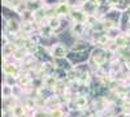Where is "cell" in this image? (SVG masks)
Instances as JSON below:
<instances>
[{
    "mask_svg": "<svg viewBox=\"0 0 130 117\" xmlns=\"http://www.w3.org/2000/svg\"><path fill=\"white\" fill-rule=\"evenodd\" d=\"M70 54V47L64 42H55L48 46V55L52 60L67 59Z\"/></svg>",
    "mask_w": 130,
    "mask_h": 117,
    "instance_id": "cell-1",
    "label": "cell"
},
{
    "mask_svg": "<svg viewBox=\"0 0 130 117\" xmlns=\"http://www.w3.org/2000/svg\"><path fill=\"white\" fill-rule=\"evenodd\" d=\"M22 73V66H20V62L10 60V61H5L3 64V74L4 76H14L18 77Z\"/></svg>",
    "mask_w": 130,
    "mask_h": 117,
    "instance_id": "cell-2",
    "label": "cell"
},
{
    "mask_svg": "<svg viewBox=\"0 0 130 117\" xmlns=\"http://www.w3.org/2000/svg\"><path fill=\"white\" fill-rule=\"evenodd\" d=\"M89 16L90 14L86 13L82 8H73L69 16V21L72 24H86Z\"/></svg>",
    "mask_w": 130,
    "mask_h": 117,
    "instance_id": "cell-3",
    "label": "cell"
},
{
    "mask_svg": "<svg viewBox=\"0 0 130 117\" xmlns=\"http://www.w3.org/2000/svg\"><path fill=\"white\" fill-rule=\"evenodd\" d=\"M72 9L73 8H70L64 0H60V2L53 7V13H55V16H57L60 18H69Z\"/></svg>",
    "mask_w": 130,
    "mask_h": 117,
    "instance_id": "cell-4",
    "label": "cell"
},
{
    "mask_svg": "<svg viewBox=\"0 0 130 117\" xmlns=\"http://www.w3.org/2000/svg\"><path fill=\"white\" fill-rule=\"evenodd\" d=\"M10 113L13 114V117H24L29 113V111H27V108L25 107V104L22 102H17L14 107L10 109Z\"/></svg>",
    "mask_w": 130,
    "mask_h": 117,
    "instance_id": "cell-5",
    "label": "cell"
},
{
    "mask_svg": "<svg viewBox=\"0 0 130 117\" xmlns=\"http://www.w3.org/2000/svg\"><path fill=\"white\" fill-rule=\"evenodd\" d=\"M62 18H60V17H57V16H51L50 18H48V26L53 30V33H55L56 35H57V33L61 30V26H62V21H61Z\"/></svg>",
    "mask_w": 130,
    "mask_h": 117,
    "instance_id": "cell-6",
    "label": "cell"
},
{
    "mask_svg": "<svg viewBox=\"0 0 130 117\" xmlns=\"http://www.w3.org/2000/svg\"><path fill=\"white\" fill-rule=\"evenodd\" d=\"M2 95H3V100L14 98V87H10V86H7V85H3Z\"/></svg>",
    "mask_w": 130,
    "mask_h": 117,
    "instance_id": "cell-7",
    "label": "cell"
},
{
    "mask_svg": "<svg viewBox=\"0 0 130 117\" xmlns=\"http://www.w3.org/2000/svg\"><path fill=\"white\" fill-rule=\"evenodd\" d=\"M3 85H7V86H10V87H17L18 86V77H14V76H4Z\"/></svg>",
    "mask_w": 130,
    "mask_h": 117,
    "instance_id": "cell-8",
    "label": "cell"
},
{
    "mask_svg": "<svg viewBox=\"0 0 130 117\" xmlns=\"http://www.w3.org/2000/svg\"><path fill=\"white\" fill-rule=\"evenodd\" d=\"M48 117H67V113L64 112L61 107H57L48 111Z\"/></svg>",
    "mask_w": 130,
    "mask_h": 117,
    "instance_id": "cell-9",
    "label": "cell"
},
{
    "mask_svg": "<svg viewBox=\"0 0 130 117\" xmlns=\"http://www.w3.org/2000/svg\"><path fill=\"white\" fill-rule=\"evenodd\" d=\"M70 8H81L85 0H64Z\"/></svg>",
    "mask_w": 130,
    "mask_h": 117,
    "instance_id": "cell-10",
    "label": "cell"
},
{
    "mask_svg": "<svg viewBox=\"0 0 130 117\" xmlns=\"http://www.w3.org/2000/svg\"><path fill=\"white\" fill-rule=\"evenodd\" d=\"M121 0H108V5L109 7H118V4H120Z\"/></svg>",
    "mask_w": 130,
    "mask_h": 117,
    "instance_id": "cell-11",
    "label": "cell"
},
{
    "mask_svg": "<svg viewBox=\"0 0 130 117\" xmlns=\"http://www.w3.org/2000/svg\"><path fill=\"white\" fill-rule=\"evenodd\" d=\"M21 2H27V0H21Z\"/></svg>",
    "mask_w": 130,
    "mask_h": 117,
    "instance_id": "cell-12",
    "label": "cell"
}]
</instances>
